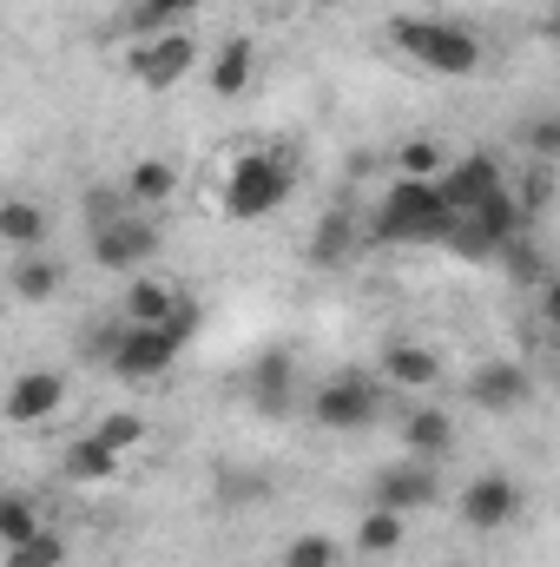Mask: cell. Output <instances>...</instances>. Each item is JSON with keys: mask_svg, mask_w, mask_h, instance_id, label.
<instances>
[{"mask_svg": "<svg viewBox=\"0 0 560 567\" xmlns=\"http://www.w3.org/2000/svg\"><path fill=\"white\" fill-rule=\"evenodd\" d=\"M448 231H455V212L435 178H396L363 225L370 245H448Z\"/></svg>", "mask_w": 560, "mask_h": 567, "instance_id": "1", "label": "cell"}, {"mask_svg": "<svg viewBox=\"0 0 560 567\" xmlns=\"http://www.w3.org/2000/svg\"><path fill=\"white\" fill-rule=\"evenodd\" d=\"M290 192H297V158L278 152V145H251V152L225 172L218 212H225L231 225H258V218H271V212H278Z\"/></svg>", "mask_w": 560, "mask_h": 567, "instance_id": "2", "label": "cell"}, {"mask_svg": "<svg viewBox=\"0 0 560 567\" xmlns=\"http://www.w3.org/2000/svg\"><path fill=\"white\" fill-rule=\"evenodd\" d=\"M126 323V317H120ZM198 337V303L185 297V310L172 317V323H126L120 330V350L106 357V370L120 377V383H158L178 357H185V343Z\"/></svg>", "mask_w": 560, "mask_h": 567, "instance_id": "3", "label": "cell"}, {"mask_svg": "<svg viewBox=\"0 0 560 567\" xmlns=\"http://www.w3.org/2000/svg\"><path fill=\"white\" fill-rule=\"evenodd\" d=\"M390 33H396V47L416 60L422 73H442V80H468V73H481V40H475L468 27H455V20L409 13V20H396Z\"/></svg>", "mask_w": 560, "mask_h": 567, "instance_id": "4", "label": "cell"}, {"mask_svg": "<svg viewBox=\"0 0 560 567\" xmlns=\"http://www.w3.org/2000/svg\"><path fill=\"white\" fill-rule=\"evenodd\" d=\"M93 238V265L100 271H113V278H139L145 265L158 258V245H165V231H158V212H126V218H106V225H93L86 231Z\"/></svg>", "mask_w": 560, "mask_h": 567, "instance_id": "5", "label": "cell"}, {"mask_svg": "<svg viewBox=\"0 0 560 567\" xmlns=\"http://www.w3.org/2000/svg\"><path fill=\"white\" fill-rule=\"evenodd\" d=\"M310 416H317V429H336V435L376 429V416H383V377L343 370V377L317 383V390H310Z\"/></svg>", "mask_w": 560, "mask_h": 567, "instance_id": "6", "label": "cell"}, {"mask_svg": "<svg viewBox=\"0 0 560 567\" xmlns=\"http://www.w3.org/2000/svg\"><path fill=\"white\" fill-rule=\"evenodd\" d=\"M191 66H198V33H191V27L145 33V40H133V47H126V73L139 80L145 93H172Z\"/></svg>", "mask_w": 560, "mask_h": 567, "instance_id": "7", "label": "cell"}, {"mask_svg": "<svg viewBox=\"0 0 560 567\" xmlns=\"http://www.w3.org/2000/svg\"><path fill=\"white\" fill-rule=\"evenodd\" d=\"M435 502H442V475H435V462H422V455H403V462H390V468L370 475V508L422 515V508H435Z\"/></svg>", "mask_w": 560, "mask_h": 567, "instance_id": "8", "label": "cell"}, {"mask_svg": "<svg viewBox=\"0 0 560 567\" xmlns=\"http://www.w3.org/2000/svg\"><path fill=\"white\" fill-rule=\"evenodd\" d=\"M528 396H535V377L515 357H488L468 370V403L488 416H515V410H528Z\"/></svg>", "mask_w": 560, "mask_h": 567, "instance_id": "9", "label": "cell"}, {"mask_svg": "<svg viewBox=\"0 0 560 567\" xmlns=\"http://www.w3.org/2000/svg\"><path fill=\"white\" fill-rule=\"evenodd\" d=\"M442 185V198H448V212L462 218V212H475V205H488L495 192H508V172L488 158V152H462V158H448V172L435 178Z\"/></svg>", "mask_w": 560, "mask_h": 567, "instance_id": "10", "label": "cell"}, {"mask_svg": "<svg viewBox=\"0 0 560 567\" xmlns=\"http://www.w3.org/2000/svg\"><path fill=\"white\" fill-rule=\"evenodd\" d=\"M521 482L515 475H475L468 488H462V522L475 528V535H495V528H508L515 515H521Z\"/></svg>", "mask_w": 560, "mask_h": 567, "instance_id": "11", "label": "cell"}, {"mask_svg": "<svg viewBox=\"0 0 560 567\" xmlns=\"http://www.w3.org/2000/svg\"><path fill=\"white\" fill-rule=\"evenodd\" d=\"M60 403H66V377L60 370H20L13 390H7V423L33 429V423H46Z\"/></svg>", "mask_w": 560, "mask_h": 567, "instance_id": "12", "label": "cell"}, {"mask_svg": "<svg viewBox=\"0 0 560 567\" xmlns=\"http://www.w3.org/2000/svg\"><path fill=\"white\" fill-rule=\"evenodd\" d=\"M251 403L265 410V416H290V403H297V357L271 343L258 363H251Z\"/></svg>", "mask_w": 560, "mask_h": 567, "instance_id": "13", "label": "cell"}, {"mask_svg": "<svg viewBox=\"0 0 560 567\" xmlns=\"http://www.w3.org/2000/svg\"><path fill=\"white\" fill-rule=\"evenodd\" d=\"M0 238H7V251H53V212L40 198L13 192L0 205Z\"/></svg>", "mask_w": 560, "mask_h": 567, "instance_id": "14", "label": "cell"}, {"mask_svg": "<svg viewBox=\"0 0 560 567\" xmlns=\"http://www.w3.org/2000/svg\"><path fill=\"white\" fill-rule=\"evenodd\" d=\"M120 449H106L93 429L80 435V442H66L60 449V482H73V488H100V482H120Z\"/></svg>", "mask_w": 560, "mask_h": 567, "instance_id": "15", "label": "cell"}, {"mask_svg": "<svg viewBox=\"0 0 560 567\" xmlns=\"http://www.w3.org/2000/svg\"><path fill=\"white\" fill-rule=\"evenodd\" d=\"M376 377L390 383V390H435L442 383V363H435V350H422V343H383V363H376Z\"/></svg>", "mask_w": 560, "mask_h": 567, "instance_id": "16", "label": "cell"}, {"mask_svg": "<svg viewBox=\"0 0 560 567\" xmlns=\"http://www.w3.org/2000/svg\"><path fill=\"white\" fill-rule=\"evenodd\" d=\"M60 284H66V265H60L53 251H13V265H7V290H13L20 303H46Z\"/></svg>", "mask_w": 560, "mask_h": 567, "instance_id": "17", "label": "cell"}, {"mask_svg": "<svg viewBox=\"0 0 560 567\" xmlns=\"http://www.w3.org/2000/svg\"><path fill=\"white\" fill-rule=\"evenodd\" d=\"M251 73H258V40H251V33H231V40L211 53V73H205V80H211L218 100H238V93L251 86Z\"/></svg>", "mask_w": 560, "mask_h": 567, "instance_id": "18", "label": "cell"}, {"mask_svg": "<svg viewBox=\"0 0 560 567\" xmlns=\"http://www.w3.org/2000/svg\"><path fill=\"white\" fill-rule=\"evenodd\" d=\"M185 310V290L172 278H152V271H139V278L126 284V323H172Z\"/></svg>", "mask_w": 560, "mask_h": 567, "instance_id": "19", "label": "cell"}, {"mask_svg": "<svg viewBox=\"0 0 560 567\" xmlns=\"http://www.w3.org/2000/svg\"><path fill=\"white\" fill-rule=\"evenodd\" d=\"M403 449L422 455V462H442V455L455 449V423H448V410H435V403L409 410V423H403Z\"/></svg>", "mask_w": 560, "mask_h": 567, "instance_id": "20", "label": "cell"}, {"mask_svg": "<svg viewBox=\"0 0 560 567\" xmlns=\"http://www.w3.org/2000/svg\"><path fill=\"white\" fill-rule=\"evenodd\" d=\"M198 7H205V0H133V7H126V33H133V40H145V33H172V27L198 20Z\"/></svg>", "mask_w": 560, "mask_h": 567, "instance_id": "21", "label": "cell"}, {"mask_svg": "<svg viewBox=\"0 0 560 567\" xmlns=\"http://www.w3.org/2000/svg\"><path fill=\"white\" fill-rule=\"evenodd\" d=\"M172 192H178V165H172V158H139V165L126 172V198H133L139 212H158Z\"/></svg>", "mask_w": 560, "mask_h": 567, "instance_id": "22", "label": "cell"}, {"mask_svg": "<svg viewBox=\"0 0 560 567\" xmlns=\"http://www.w3.org/2000/svg\"><path fill=\"white\" fill-rule=\"evenodd\" d=\"M356 245H370V238L356 231L350 205H336V212H330V218L317 225V238H310V258H317V265H343V258H350Z\"/></svg>", "mask_w": 560, "mask_h": 567, "instance_id": "23", "label": "cell"}, {"mask_svg": "<svg viewBox=\"0 0 560 567\" xmlns=\"http://www.w3.org/2000/svg\"><path fill=\"white\" fill-rule=\"evenodd\" d=\"M403 528H409V515H396V508H363L356 548H363V555H396V548H403Z\"/></svg>", "mask_w": 560, "mask_h": 567, "instance_id": "24", "label": "cell"}, {"mask_svg": "<svg viewBox=\"0 0 560 567\" xmlns=\"http://www.w3.org/2000/svg\"><path fill=\"white\" fill-rule=\"evenodd\" d=\"M40 535V508H33V495L27 488H13L7 502H0V542L7 548H20V542H33Z\"/></svg>", "mask_w": 560, "mask_h": 567, "instance_id": "25", "label": "cell"}, {"mask_svg": "<svg viewBox=\"0 0 560 567\" xmlns=\"http://www.w3.org/2000/svg\"><path fill=\"white\" fill-rule=\"evenodd\" d=\"M93 435H100L106 449H120V455H133V449H139L145 435H152V423H145L139 410H106V416L93 423Z\"/></svg>", "mask_w": 560, "mask_h": 567, "instance_id": "26", "label": "cell"}, {"mask_svg": "<svg viewBox=\"0 0 560 567\" xmlns=\"http://www.w3.org/2000/svg\"><path fill=\"white\" fill-rule=\"evenodd\" d=\"M218 502L225 508H245V502H265L271 495V475H258V468H218Z\"/></svg>", "mask_w": 560, "mask_h": 567, "instance_id": "27", "label": "cell"}, {"mask_svg": "<svg viewBox=\"0 0 560 567\" xmlns=\"http://www.w3.org/2000/svg\"><path fill=\"white\" fill-rule=\"evenodd\" d=\"M442 172H448V158L435 140H409L396 152V178H442Z\"/></svg>", "mask_w": 560, "mask_h": 567, "instance_id": "28", "label": "cell"}, {"mask_svg": "<svg viewBox=\"0 0 560 567\" xmlns=\"http://www.w3.org/2000/svg\"><path fill=\"white\" fill-rule=\"evenodd\" d=\"M336 542L330 535H297V542H283V555H278V567H336Z\"/></svg>", "mask_w": 560, "mask_h": 567, "instance_id": "29", "label": "cell"}, {"mask_svg": "<svg viewBox=\"0 0 560 567\" xmlns=\"http://www.w3.org/2000/svg\"><path fill=\"white\" fill-rule=\"evenodd\" d=\"M66 561V542L53 535V528H40L33 542H20V548H7V567H60Z\"/></svg>", "mask_w": 560, "mask_h": 567, "instance_id": "30", "label": "cell"}, {"mask_svg": "<svg viewBox=\"0 0 560 567\" xmlns=\"http://www.w3.org/2000/svg\"><path fill=\"white\" fill-rule=\"evenodd\" d=\"M521 145L535 152V165H560V113L528 120V126H521Z\"/></svg>", "mask_w": 560, "mask_h": 567, "instance_id": "31", "label": "cell"}, {"mask_svg": "<svg viewBox=\"0 0 560 567\" xmlns=\"http://www.w3.org/2000/svg\"><path fill=\"white\" fill-rule=\"evenodd\" d=\"M541 323L560 330V271H554V278H541Z\"/></svg>", "mask_w": 560, "mask_h": 567, "instance_id": "32", "label": "cell"}, {"mask_svg": "<svg viewBox=\"0 0 560 567\" xmlns=\"http://www.w3.org/2000/svg\"><path fill=\"white\" fill-rule=\"evenodd\" d=\"M310 7H350V0H310Z\"/></svg>", "mask_w": 560, "mask_h": 567, "instance_id": "33", "label": "cell"}, {"mask_svg": "<svg viewBox=\"0 0 560 567\" xmlns=\"http://www.w3.org/2000/svg\"><path fill=\"white\" fill-rule=\"evenodd\" d=\"M554 377H560V330H554Z\"/></svg>", "mask_w": 560, "mask_h": 567, "instance_id": "34", "label": "cell"}]
</instances>
